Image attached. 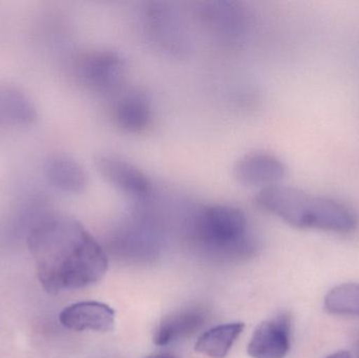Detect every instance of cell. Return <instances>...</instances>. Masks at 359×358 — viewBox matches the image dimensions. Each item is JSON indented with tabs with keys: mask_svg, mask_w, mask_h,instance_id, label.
Here are the masks:
<instances>
[{
	"mask_svg": "<svg viewBox=\"0 0 359 358\" xmlns=\"http://www.w3.org/2000/svg\"><path fill=\"white\" fill-rule=\"evenodd\" d=\"M38 279L50 294L82 289L104 277L107 259L98 242L75 219L52 216L27 237Z\"/></svg>",
	"mask_w": 359,
	"mask_h": 358,
	"instance_id": "cell-1",
	"label": "cell"
},
{
	"mask_svg": "<svg viewBox=\"0 0 359 358\" xmlns=\"http://www.w3.org/2000/svg\"><path fill=\"white\" fill-rule=\"evenodd\" d=\"M255 202L262 209L297 228L346 233L358 226V214L345 204L286 185L259 189Z\"/></svg>",
	"mask_w": 359,
	"mask_h": 358,
	"instance_id": "cell-2",
	"label": "cell"
},
{
	"mask_svg": "<svg viewBox=\"0 0 359 358\" xmlns=\"http://www.w3.org/2000/svg\"><path fill=\"white\" fill-rule=\"evenodd\" d=\"M188 229L198 245L213 254H241L253 244L246 214L231 205L196 208L188 218Z\"/></svg>",
	"mask_w": 359,
	"mask_h": 358,
	"instance_id": "cell-3",
	"label": "cell"
},
{
	"mask_svg": "<svg viewBox=\"0 0 359 358\" xmlns=\"http://www.w3.org/2000/svg\"><path fill=\"white\" fill-rule=\"evenodd\" d=\"M147 40L170 56L181 57L189 50L190 37L183 18L165 2H149L141 15Z\"/></svg>",
	"mask_w": 359,
	"mask_h": 358,
	"instance_id": "cell-4",
	"label": "cell"
},
{
	"mask_svg": "<svg viewBox=\"0 0 359 358\" xmlns=\"http://www.w3.org/2000/svg\"><path fill=\"white\" fill-rule=\"evenodd\" d=\"M128 71L126 59L114 50L86 55L78 63V75L90 90L111 94L121 88Z\"/></svg>",
	"mask_w": 359,
	"mask_h": 358,
	"instance_id": "cell-5",
	"label": "cell"
},
{
	"mask_svg": "<svg viewBox=\"0 0 359 358\" xmlns=\"http://www.w3.org/2000/svg\"><path fill=\"white\" fill-rule=\"evenodd\" d=\"M96 167L107 183L128 197L141 202L147 201L153 195V184L149 177L134 164L118 156H98Z\"/></svg>",
	"mask_w": 359,
	"mask_h": 358,
	"instance_id": "cell-6",
	"label": "cell"
},
{
	"mask_svg": "<svg viewBox=\"0 0 359 358\" xmlns=\"http://www.w3.org/2000/svg\"><path fill=\"white\" fill-rule=\"evenodd\" d=\"M287 174L284 162L267 151H251L233 166V177L240 184L263 189L280 184Z\"/></svg>",
	"mask_w": 359,
	"mask_h": 358,
	"instance_id": "cell-7",
	"label": "cell"
},
{
	"mask_svg": "<svg viewBox=\"0 0 359 358\" xmlns=\"http://www.w3.org/2000/svg\"><path fill=\"white\" fill-rule=\"evenodd\" d=\"M292 321L286 313L263 322L253 332L248 354L252 358H284L291 347Z\"/></svg>",
	"mask_w": 359,
	"mask_h": 358,
	"instance_id": "cell-8",
	"label": "cell"
},
{
	"mask_svg": "<svg viewBox=\"0 0 359 358\" xmlns=\"http://www.w3.org/2000/svg\"><path fill=\"white\" fill-rule=\"evenodd\" d=\"M115 311L98 302H80L63 309L59 321L74 331L107 332L115 325Z\"/></svg>",
	"mask_w": 359,
	"mask_h": 358,
	"instance_id": "cell-9",
	"label": "cell"
},
{
	"mask_svg": "<svg viewBox=\"0 0 359 358\" xmlns=\"http://www.w3.org/2000/svg\"><path fill=\"white\" fill-rule=\"evenodd\" d=\"M198 13L206 27L224 38L238 37L246 25V15L236 2H205Z\"/></svg>",
	"mask_w": 359,
	"mask_h": 358,
	"instance_id": "cell-10",
	"label": "cell"
},
{
	"mask_svg": "<svg viewBox=\"0 0 359 358\" xmlns=\"http://www.w3.org/2000/svg\"><path fill=\"white\" fill-rule=\"evenodd\" d=\"M208 313L202 307L194 306L181 309L168 315L156 330L154 343L158 346H168L198 331Z\"/></svg>",
	"mask_w": 359,
	"mask_h": 358,
	"instance_id": "cell-11",
	"label": "cell"
},
{
	"mask_svg": "<svg viewBox=\"0 0 359 358\" xmlns=\"http://www.w3.org/2000/svg\"><path fill=\"white\" fill-rule=\"evenodd\" d=\"M114 118L117 125L126 132H142L153 118V106L149 96L140 90H130L121 95L116 102Z\"/></svg>",
	"mask_w": 359,
	"mask_h": 358,
	"instance_id": "cell-12",
	"label": "cell"
},
{
	"mask_svg": "<svg viewBox=\"0 0 359 358\" xmlns=\"http://www.w3.org/2000/svg\"><path fill=\"white\" fill-rule=\"evenodd\" d=\"M44 172L50 184L63 193H81L88 186V174L81 164L63 153L48 158Z\"/></svg>",
	"mask_w": 359,
	"mask_h": 358,
	"instance_id": "cell-13",
	"label": "cell"
},
{
	"mask_svg": "<svg viewBox=\"0 0 359 358\" xmlns=\"http://www.w3.org/2000/svg\"><path fill=\"white\" fill-rule=\"evenodd\" d=\"M244 327L243 323H232L211 328L198 338L196 352L210 358H225Z\"/></svg>",
	"mask_w": 359,
	"mask_h": 358,
	"instance_id": "cell-14",
	"label": "cell"
},
{
	"mask_svg": "<svg viewBox=\"0 0 359 358\" xmlns=\"http://www.w3.org/2000/svg\"><path fill=\"white\" fill-rule=\"evenodd\" d=\"M325 310L333 315L358 317L359 284H341L325 296Z\"/></svg>",
	"mask_w": 359,
	"mask_h": 358,
	"instance_id": "cell-15",
	"label": "cell"
},
{
	"mask_svg": "<svg viewBox=\"0 0 359 358\" xmlns=\"http://www.w3.org/2000/svg\"><path fill=\"white\" fill-rule=\"evenodd\" d=\"M35 111L25 96L13 90H0V120L13 123H29Z\"/></svg>",
	"mask_w": 359,
	"mask_h": 358,
	"instance_id": "cell-16",
	"label": "cell"
},
{
	"mask_svg": "<svg viewBox=\"0 0 359 358\" xmlns=\"http://www.w3.org/2000/svg\"><path fill=\"white\" fill-rule=\"evenodd\" d=\"M326 358H352L351 353L347 350L337 351V352L332 353Z\"/></svg>",
	"mask_w": 359,
	"mask_h": 358,
	"instance_id": "cell-17",
	"label": "cell"
},
{
	"mask_svg": "<svg viewBox=\"0 0 359 358\" xmlns=\"http://www.w3.org/2000/svg\"><path fill=\"white\" fill-rule=\"evenodd\" d=\"M151 358H175L174 357H172V355H158V357H151Z\"/></svg>",
	"mask_w": 359,
	"mask_h": 358,
	"instance_id": "cell-18",
	"label": "cell"
}]
</instances>
